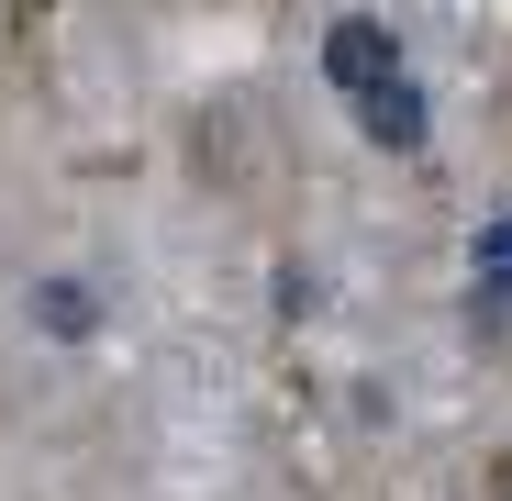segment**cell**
Listing matches in <instances>:
<instances>
[{
    "label": "cell",
    "mask_w": 512,
    "mask_h": 501,
    "mask_svg": "<svg viewBox=\"0 0 512 501\" xmlns=\"http://www.w3.org/2000/svg\"><path fill=\"white\" fill-rule=\"evenodd\" d=\"M323 78L346 90V112L368 123V145H390V156H423V90H412V67H401L390 23L346 12V23L323 34Z\"/></svg>",
    "instance_id": "obj_1"
},
{
    "label": "cell",
    "mask_w": 512,
    "mask_h": 501,
    "mask_svg": "<svg viewBox=\"0 0 512 501\" xmlns=\"http://www.w3.org/2000/svg\"><path fill=\"white\" fill-rule=\"evenodd\" d=\"M479 490H490V501H512V457H490V468H479Z\"/></svg>",
    "instance_id": "obj_2"
}]
</instances>
